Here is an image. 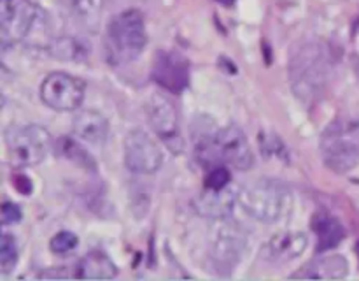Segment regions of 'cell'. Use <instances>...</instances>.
<instances>
[{"label":"cell","mask_w":359,"mask_h":281,"mask_svg":"<svg viewBox=\"0 0 359 281\" xmlns=\"http://www.w3.org/2000/svg\"><path fill=\"white\" fill-rule=\"evenodd\" d=\"M230 183H231V174L224 165H216V167H212L209 172H207L205 188L223 190L226 188V186H230Z\"/></svg>","instance_id":"cell-24"},{"label":"cell","mask_w":359,"mask_h":281,"mask_svg":"<svg viewBox=\"0 0 359 281\" xmlns=\"http://www.w3.org/2000/svg\"><path fill=\"white\" fill-rule=\"evenodd\" d=\"M20 251H18V242L13 234H2L0 237V273L9 274L16 267Z\"/></svg>","instance_id":"cell-21"},{"label":"cell","mask_w":359,"mask_h":281,"mask_svg":"<svg viewBox=\"0 0 359 281\" xmlns=\"http://www.w3.org/2000/svg\"><path fill=\"white\" fill-rule=\"evenodd\" d=\"M154 83L167 88L172 93H181L189 83V63L175 51H160L154 56L153 70Z\"/></svg>","instance_id":"cell-12"},{"label":"cell","mask_w":359,"mask_h":281,"mask_svg":"<svg viewBox=\"0 0 359 281\" xmlns=\"http://www.w3.org/2000/svg\"><path fill=\"white\" fill-rule=\"evenodd\" d=\"M309 246V237L304 232L284 230L273 234L269 241L263 244L262 256L266 262L284 263L298 259L304 255Z\"/></svg>","instance_id":"cell-13"},{"label":"cell","mask_w":359,"mask_h":281,"mask_svg":"<svg viewBox=\"0 0 359 281\" xmlns=\"http://www.w3.org/2000/svg\"><path fill=\"white\" fill-rule=\"evenodd\" d=\"M7 158L16 169L35 167L42 164L53 146L51 136L41 125H11L4 133Z\"/></svg>","instance_id":"cell-5"},{"label":"cell","mask_w":359,"mask_h":281,"mask_svg":"<svg viewBox=\"0 0 359 281\" xmlns=\"http://www.w3.org/2000/svg\"><path fill=\"white\" fill-rule=\"evenodd\" d=\"M55 148H56V151H58L60 157L74 162V164H77L79 167L91 169V171L95 169L93 157H91V155L88 153V151L84 150L79 143H77V140L70 139V137H60V139L56 140Z\"/></svg>","instance_id":"cell-20"},{"label":"cell","mask_w":359,"mask_h":281,"mask_svg":"<svg viewBox=\"0 0 359 281\" xmlns=\"http://www.w3.org/2000/svg\"><path fill=\"white\" fill-rule=\"evenodd\" d=\"M235 206H238V190L230 188V186L223 190L205 188L203 193H200L195 199L196 213L203 218H210V220L228 218Z\"/></svg>","instance_id":"cell-14"},{"label":"cell","mask_w":359,"mask_h":281,"mask_svg":"<svg viewBox=\"0 0 359 281\" xmlns=\"http://www.w3.org/2000/svg\"><path fill=\"white\" fill-rule=\"evenodd\" d=\"M349 274V263L346 256L333 253L321 255L291 274L293 280H344Z\"/></svg>","instance_id":"cell-15"},{"label":"cell","mask_w":359,"mask_h":281,"mask_svg":"<svg viewBox=\"0 0 359 281\" xmlns=\"http://www.w3.org/2000/svg\"><path fill=\"white\" fill-rule=\"evenodd\" d=\"M217 2L224 4V6H231V4H233V2H235V0H217Z\"/></svg>","instance_id":"cell-26"},{"label":"cell","mask_w":359,"mask_h":281,"mask_svg":"<svg viewBox=\"0 0 359 281\" xmlns=\"http://www.w3.org/2000/svg\"><path fill=\"white\" fill-rule=\"evenodd\" d=\"M312 230L318 235V251L337 248L346 237V228L328 213H318L312 220Z\"/></svg>","instance_id":"cell-18"},{"label":"cell","mask_w":359,"mask_h":281,"mask_svg":"<svg viewBox=\"0 0 359 281\" xmlns=\"http://www.w3.org/2000/svg\"><path fill=\"white\" fill-rule=\"evenodd\" d=\"M77 242L79 241H77L76 234H72V232L69 230H62L51 239L49 248H51V251L56 253V255H67V253H70L72 249L77 248Z\"/></svg>","instance_id":"cell-23"},{"label":"cell","mask_w":359,"mask_h":281,"mask_svg":"<svg viewBox=\"0 0 359 281\" xmlns=\"http://www.w3.org/2000/svg\"><path fill=\"white\" fill-rule=\"evenodd\" d=\"M238 206L262 223H279L291 213L290 188L276 179H256L238 190Z\"/></svg>","instance_id":"cell-2"},{"label":"cell","mask_w":359,"mask_h":281,"mask_svg":"<svg viewBox=\"0 0 359 281\" xmlns=\"http://www.w3.org/2000/svg\"><path fill=\"white\" fill-rule=\"evenodd\" d=\"M49 53L55 58L63 60V62H79L88 56V48L74 37H60L55 39L49 46Z\"/></svg>","instance_id":"cell-19"},{"label":"cell","mask_w":359,"mask_h":281,"mask_svg":"<svg viewBox=\"0 0 359 281\" xmlns=\"http://www.w3.org/2000/svg\"><path fill=\"white\" fill-rule=\"evenodd\" d=\"M146 116L154 133L174 153H177L182 148V140L179 137L177 109H175L174 102L163 95H151L146 104Z\"/></svg>","instance_id":"cell-11"},{"label":"cell","mask_w":359,"mask_h":281,"mask_svg":"<svg viewBox=\"0 0 359 281\" xmlns=\"http://www.w3.org/2000/svg\"><path fill=\"white\" fill-rule=\"evenodd\" d=\"M39 11L28 0H0V41L2 48L23 41L37 21Z\"/></svg>","instance_id":"cell-9"},{"label":"cell","mask_w":359,"mask_h":281,"mask_svg":"<svg viewBox=\"0 0 359 281\" xmlns=\"http://www.w3.org/2000/svg\"><path fill=\"white\" fill-rule=\"evenodd\" d=\"M86 84L67 72H51L41 84V98L55 111H76L84 100Z\"/></svg>","instance_id":"cell-8"},{"label":"cell","mask_w":359,"mask_h":281,"mask_svg":"<svg viewBox=\"0 0 359 281\" xmlns=\"http://www.w3.org/2000/svg\"><path fill=\"white\" fill-rule=\"evenodd\" d=\"M147 44V32L140 11L116 14L107 27V48L114 63L133 62Z\"/></svg>","instance_id":"cell-4"},{"label":"cell","mask_w":359,"mask_h":281,"mask_svg":"<svg viewBox=\"0 0 359 281\" xmlns=\"http://www.w3.org/2000/svg\"><path fill=\"white\" fill-rule=\"evenodd\" d=\"M72 129L76 137H79L83 143L95 144V146L104 144L109 136L107 118L93 109H84V111L77 112Z\"/></svg>","instance_id":"cell-16"},{"label":"cell","mask_w":359,"mask_h":281,"mask_svg":"<svg viewBox=\"0 0 359 281\" xmlns=\"http://www.w3.org/2000/svg\"><path fill=\"white\" fill-rule=\"evenodd\" d=\"M163 164V153L144 130H132L125 139V165L135 174H153Z\"/></svg>","instance_id":"cell-10"},{"label":"cell","mask_w":359,"mask_h":281,"mask_svg":"<svg viewBox=\"0 0 359 281\" xmlns=\"http://www.w3.org/2000/svg\"><path fill=\"white\" fill-rule=\"evenodd\" d=\"M195 155L209 169L228 164L238 171H248L255 164L248 137L235 125L195 137Z\"/></svg>","instance_id":"cell-1"},{"label":"cell","mask_w":359,"mask_h":281,"mask_svg":"<svg viewBox=\"0 0 359 281\" xmlns=\"http://www.w3.org/2000/svg\"><path fill=\"white\" fill-rule=\"evenodd\" d=\"M118 274V267L112 262V259L109 255H105L104 251H98L93 249L88 255H84V259H81L79 266H77L74 276L77 280H112Z\"/></svg>","instance_id":"cell-17"},{"label":"cell","mask_w":359,"mask_h":281,"mask_svg":"<svg viewBox=\"0 0 359 281\" xmlns=\"http://www.w3.org/2000/svg\"><path fill=\"white\" fill-rule=\"evenodd\" d=\"M356 253H358V256H359V242L356 244Z\"/></svg>","instance_id":"cell-27"},{"label":"cell","mask_w":359,"mask_h":281,"mask_svg":"<svg viewBox=\"0 0 359 281\" xmlns=\"http://www.w3.org/2000/svg\"><path fill=\"white\" fill-rule=\"evenodd\" d=\"M325 164L335 172H347L359 164V123L335 122L321 137Z\"/></svg>","instance_id":"cell-6"},{"label":"cell","mask_w":359,"mask_h":281,"mask_svg":"<svg viewBox=\"0 0 359 281\" xmlns=\"http://www.w3.org/2000/svg\"><path fill=\"white\" fill-rule=\"evenodd\" d=\"M0 216H2L4 225H14L21 220V209L18 204L14 202H4L2 209H0Z\"/></svg>","instance_id":"cell-25"},{"label":"cell","mask_w":359,"mask_h":281,"mask_svg":"<svg viewBox=\"0 0 359 281\" xmlns=\"http://www.w3.org/2000/svg\"><path fill=\"white\" fill-rule=\"evenodd\" d=\"M330 58L325 46L319 42H305L291 56L290 76L293 91L300 98L311 100L328 81Z\"/></svg>","instance_id":"cell-3"},{"label":"cell","mask_w":359,"mask_h":281,"mask_svg":"<svg viewBox=\"0 0 359 281\" xmlns=\"http://www.w3.org/2000/svg\"><path fill=\"white\" fill-rule=\"evenodd\" d=\"M74 14L88 27H95L100 20L102 0H72Z\"/></svg>","instance_id":"cell-22"},{"label":"cell","mask_w":359,"mask_h":281,"mask_svg":"<svg viewBox=\"0 0 359 281\" xmlns=\"http://www.w3.org/2000/svg\"><path fill=\"white\" fill-rule=\"evenodd\" d=\"M216 221L210 234V259L219 273L228 274L241 262L248 248V234L230 218H221Z\"/></svg>","instance_id":"cell-7"}]
</instances>
